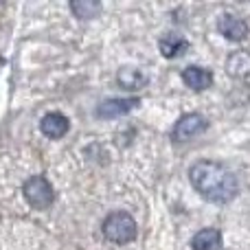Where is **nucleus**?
Listing matches in <instances>:
<instances>
[{"instance_id": "1", "label": "nucleus", "mask_w": 250, "mask_h": 250, "mask_svg": "<svg viewBox=\"0 0 250 250\" xmlns=\"http://www.w3.org/2000/svg\"><path fill=\"white\" fill-rule=\"evenodd\" d=\"M189 180L198 193L215 204L230 202L237 193V180L235 176L220 163L213 160H200L189 169Z\"/></svg>"}, {"instance_id": "2", "label": "nucleus", "mask_w": 250, "mask_h": 250, "mask_svg": "<svg viewBox=\"0 0 250 250\" xmlns=\"http://www.w3.org/2000/svg\"><path fill=\"white\" fill-rule=\"evenodd\" d=\"M104 235L108 237V242L119 244V246L129 244L136 235V222L129 213H110L104 222Z\"/></svg>"}, {"instance_id": "3", "label": "nucleus", "mask_w": 250, "mask_h": 250, "mask_svg": "<svg viewBox=\"0 0 250 250\" xmlns=\"http://www.w3.org/2000/svg\"><path fill=\"white\" fill-rule=\"evenodd\" d=\"M24 198L33 208L44 211V208H48L53 204L55 191H53L51 182L44 176H31L29 180L24 182Z\"/></svg>"}, {"instance_id": "4", "label": "nucleus", "mask_w": 250, "mask_h": 250, "mask_svg": "<svg viewBox=\"0 0 250 250\" xmlns=\"http://www.w3.org/2000/svg\"><path fill=\"white\" fill-rule=\"evenodd\" d=\"M204 127H207V121L202 119V114L191 112V114H185V117L176 123L171 136H173V141H189V138L198 136Z\"/></svg>"}, {"instance_id": "5", "label": "nucleus", "mask_w": 250, "mask_h": 250, "mask_svg": "<svg viewBox=\"0 0 250 250\" xmlns=\"http://www.w3.org/2000/svg\"><path fill=\"white\" fill-rule=\"evenodd\" d=\"M182 82L191 88V90H207L213 83V75L211 70L200 68V66H189L182 70Z\"/></svg>"}, {"instance_id": "6", "label": "nucleus", "mask_w": 250, "mask_h": 250, "mask_svg": "<svg viewBox=\"0 0 250 250\" xmlns=\"http://www.w3.org/2000/svg\"><path fill=\"white\" fill-rule=\"evenodd\" d=\"M217 29L226 40H244L248 35V24L237 16H222Z\"/></svg>"}, {"instance_id": "7", "label": "nucleus", "mask_w": 250, "mask_h": 250, "mask_svg": "<svg viewBox=\"0 0 250 250\" xmlns=\"http://www.w3.org/2000/svg\"><path fill=\"white\" fill-rule=\"evenodd\" d=\"M134 105H138V99H112V101H105V104L99 105L97 117L99 119H117V117L127 114Z\"/></svg>"}, {"instance_id": "8", "label": "nucleus", "mask_w": 250, "mask_h": 250, "mask_svg": "<svg viewBox=\"0 0 250 250\" xmlns=\"http://www.w3.org/2000/svg\"><path fill=\"white\" fill-rule=\"evenodd\" d=\"M226 70L229 75L237 79L250 77V53L248 51H235L226 57Z\"/></svg>"}, {"instance_id": "9", "label": "nucleus", "mask_w": 250, "mask_h": 250, "mask_svg": "<svg viewBox=\"0 0 250 250\" xmlns=\"http://www.w3.org/2000/svg\"><path fill=\"white\" fill-rule=\"evenodd\" d=\"M40 127H42L44 136L62 138L66 132H68V119H66L64 114H60V112H51V114H46V117L42 119Z\"/></svg>"}, {"instance_id": "10", "label": "nucleus", "mask_w": 250, "mask_h": 250, "mask_svg": "<svg viewBox=\"0 0 250 250\" xmlns=\"http://www.w3.org/2000/svg\"><path fill=\"white\" fill-rule=\"evenodd\" d=\"M193 250H220L222 248V235L217 229H202L191 239Z\"/></svg>"}, {"instance_id": "11", "label": "nucleus", "mask_w": 250, "mask_h": 250, "mask_svg": "<svg viewBox=\"0 0 250 250\" xmlns=\"http://www.w3.org/2000/svg\"><path fill=\"white\" fill-rule=\"evenodd\" d=\"M117 82L121 88H125V90H138V88L147 86L149 77L138 68H123V70H119Z\"/></svg>"}, {"instance_id": "12", "label": "nucleus", "mask_w": 250, "mask_h": 250, "mask_svg": "<svg viewBox=\"0 0 250 250\" xmlns=\"http://www.w3.org/2000/svg\"><path fill=\"white\" fill-rule=\"evenodd\" d=\"M158 48H160V53H163L165 57H176L187 48V42L180 38V35H167V38L160 40Z\"/></svg>"}, {"instance_id": "13", "label": "nucleus", "mask_w": 250, "mask_h": 250, "mask_svg": "<svg viewBox=\"0 0 250 250\" xmlns=\"http://www.w3.org/2000/svg\"><path fill=\"white\" fill-rule=\"evenodd\" d=\"M70 9H73L79 18H95L97 11H99V4H97V2H88V0H79V2L70 4Z\"/></svg>"}]
</instances>
